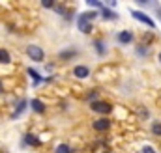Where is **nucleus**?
Instances as JSON below:
<instances>
[{
    "mask_svg": "<svg viewBox=\"0 0 161 153\" xmlns=\"http://www.w3.org/2000/svg\"><path fill=\"white\" fill-rule=\"evenodd\" d=\"M109 127H111V121L107 118H101V119H96L94 121V129L96 131H107Z\"/></svg>",
    "mask_w": 161,
    "mask_h": 153,
    "instance_id": "nucleus-5",
    "label": "nucleus"
},
{
    "mask_svg": "<svg viewBox=\"0 0 161 153\" xmlns=\"http://www.w3.org/2000/svg\"><path fill=\"white\" fill-rule=\"evenodd\" d=\"M96 49H97V52H99V54H103V50H105V49H103V43H101V41H96Z\"/></svg>",
    "mask_w": 161,
    "mask_h": 153,
    "instance_id": "nucleus-17",
    "label": "nucleus"
},
{
    "mask_svg": "<svg viewBox=\"0 0 161 153\" xmlns=\"http://www.w3.org/2000/svg\"><path fill=\"white\" fill-rule=\"evenodd\" d=\"M9 52L8 50H4V49H0V64H9Z\"/></svg>",
    "mask_w": 161,
    "mask_h": 153,
    "instance_id": "nucleus-12",
    "label": "nucleus"
},
{
    "mask_svg": "<svg viewBox=\"0 0 161 153\" xmlns=\"http://www.w3.org/2000/svg\"><path fill=\"white\" fill-rule=\"evenodd\" d=\"M73 75L77 76V78H86V76L90 75V69H88L86 66H77V67L73 69Z\"/></svg>",
    "mask_w": 161,
    "mask_h": 153,
    "instance_id": "nucleus-6",
    "label": "nucleus"
},
{
    "mask_svg": "<svg viewBox=\"0 0 161 153\" xmlns=\"http://www.w3.org/2000/svg\"><path fill=\"white\" fill-rule=\"evenodd\" d=\"M75 54H77V50H75V49L64 50V52H60V60H68V58H71V56H75Z\"/></svg>",
    "mask_w": 161,
    "mask_h": 153,
    "instance_id": "nucleus-11",
    "label": "nucleus"
},
{
    "mask_svg": "<svg viewBox=\"0 0 161 153\" xmlns=\"http://www.w3.org/2000/svg\"><path fill=\"white\" fill-rule=\"evenodd\" d=\"M88 4H90V6H94V8H99V9L103 8V4H99V2H96V0H88Z\"/></svg>",
    "mask_w": 161,
    "mask_h": 153,
    "instance_id": "nucleus-18",
    "label": "nucleus"
},
{
    "mask_svg": "<svg viewBox=\"0 0 161 153\" xmlns=\"http://www.w3.org/2000/svg\"><path fill=\"white\" fill-rule=\"evenodd\" d=\"M26 54L34 62H43L45 60V52H43V49H41L40 45H28L26 47Z\"/></svg>",
    "mask_w": 161,
    "mask_h": 153,
    "instance_id": "nucleus-2",
    "label": "nucleus"
},
{
    "mask_svg": "<svg viewBox=\"0 0 161 153\" xmlns=\"http://www.w3.org/2000/svg\"><path fill=\"white\" fill-rule=\"evenodd\" d=\"M41 4H43V8H54V4H53L51 0H43Z\"/></svg>",
    "mask_w": 161,
    "mask_h": 153,
    "instance_id": "nucleus-19",
    "label": "nucleus"
},
{
    "mask_svg": "<svg viewBox=\"0 0 161 153\" xmlns=\"http://www.w3.org/2000/svg\"><path fill=\"white\" fill-rule=\"evenodd\" d=\"M101 17H103V19H107V21H114V19H118V15H116L114 11H111V9H107L105 6L101 8Z\"/></svg>",
    "mask_w": 161,
    "mask_h": 153,
    "instance_id": "nucleus-7",
    "label": "nucleus"
},
{
    "mask_svg": "<svg viewBox=\"0 0 161 153\" xmlns=\"http://www.w3.org/2000/svg\"><path fill=\"white\" fill-rule=\"evenodd\" d=\"M96 15H97L96 11H88V13H82V15H79L77 26H79V30L82 32V34H88V32H92V24H90V21H92Z\"/></svg>",
    "mask_w": 161,
    "mask_h": 153,
    "instance_id": "nucleus-1",
    "label": "nucleus"
},
{
    "mask_svg": "<svg viewBox=\"0 0 161 153\" xmlns=\"http://www.w3.org/2000/svg\"><path fill=\"white\" fill-rule=\"evenodd\" d=\"M131 15H133L137 21H141V23H144L146 26H150V28H154V26H156V23H154V21H152V19H150L146 13L139 11V9H131Z\"/></svg>",
    "mask_w": 161,
    "mask_h": 153,
    "instance_id": "nucleus-4",
    "label": "nucleus"
},
{
    "mask_svg": "<svg viewBox=\"0 0 161 153\" xmlns=\"http://www.w3.org/2000/svg\"><path fill=\"white\" fill-rule=\"evenodd\" d=\"M28 75L32 76V78H34V80H36V82H40V75H38V73H36V71H34V69H28Z\"/></svg>",
    "mask_w": 161,
    "mask_h": 153,
    "instance_id": "nucleus-16",
    "label": "nucleus"
},
{
    "mask_svg": "<svg viewBox=\"0 0 161 153\" xmlns=\"http://www.w3.org/2000/svg\"><path fill=\"white\" fill-rule=\"evenodd\" d=\"M0 93H2V82H0Z\"/></svg>",
    "mask_w": 161,
    "mask_h": 153,
    "instance_id": "nucleus-22",
    "label": "nucleus"
},
{
    "mask_svg": "<svg viewBox=\"0 0 161 153\" xmlns=\"http://www.w3.org/2000/svg\"><path fill=\"white\" fill-rule=\"evenodd\" d=\"M25 142H26V144H30V146H40V140H38L34 135H30V133L25 136Z\"/></svg>",
    "mask_w": 161,
    "mask_h": 153,
    "instance_id": "nucleus-10",
    "label": "nucleus"
},
{
    "mask_svg": "<svg viewBox=\"0 0 161 153\" xmlns=\"http://www.w3.org/2000/svg\"><path fill=\"white\" fill-rule=\"evenodd\" d=\"M152 133L156 136H161V121H154L152 123Z\"/></svg>",
    "mask_w": 161,
    "mask_h": 153,
    "instance_id": "nucleus-14",
    "label": "nucleus"
},
{
    "mask_svg": "<svg viewBox=\"0 0 161 153\" xmlns=\"http://www.w3.org/2000/svg\"><path fill=\"white\" fill-rule=\"evenodd\" d=\"M159 62H161V52H159Z\"/></svg>",
    "mask_w": 161,
    "mask_h": 153,
    "instance_id": "nucleus-23",
    "label": "nucleus"
},
{
    "mask_svg": "<svg viewBox=\"0 0 161 153\" xmlns=\"http://www.w3.org/2000/svg\"><path fill=\"white\" fill-rule=\"evenodd\" d=\"M103 153H109V151H103Z\"/></svg>",
    "mask_w": 161,
    "mask_h": 153,
    "instance_id": "nucleus-24",
    "label": "nucleus"
},
{
    "mask_svg": "<svg viewBox=\"0 0 161 153\" xmlns=\"http://www.w3.org/2000/svg\"><path fill=\"white\" fill-rule=\"evenodd\" d=\"M90 108H92L94 112H97V114H109V112L113 110V105H109V103H105V101H94V103L90 105Z\"/></svg>",
    "mask_w": 161,
    "mask_h": 153,
    "instance_id": "nucleus-3",
    "label": "nucleus"
},
{
    "mask_svg": "<svg viewBox=\"0 0 161 153\" xmlns=\"http://www.w3.org/2000/svg\"><path fill=\"white\" fill-rule=\"evenodd\" d=\"M25 107H26V103H25V101H21V103H19V105H17V110H15V112H13V116H11V118H13V119H17V118H19V116H21V112H23V110H25Z\"/></svg>",
    "mask_w": 161,
    "mask_h": 153,
    "instance_id": "nucleus-13",
    "label": "nucleus"
},
{
    "mask_svg": "<svg viewBox=\"0 0 161 153\" xmlns=\"http://www.w3.org/2000/svg\"><path fill=\"white\" fill-rule=\"evenodd\" d=\"M142 151H144V153H156L154 150H152V148H150V146H146V148H142Z\"/></svg>",
    "mask_w": 161,
    "mask_h": 153,
    "instance_id": "nucleus-21",
    "label": "nucleus"
},
{
    "mask_svg": "<svg viewBox=\"0 0 161 153\" xmlns=\"http://www.w3.org/2000/svg\"><path fill=\"white\" fill-rule=\"evenodd\" d=\"M97 97V92H92V93H88V101H92L94 103V99Z\"/></svg>",
    "mask_w": 161,
    "mask_h": 153,
    "instance_id": "nucleus-20",
    "label": "nucleus"
},
{
    "mask_svg": "<svg viewBox=\"0 0 161 153\" xmlns=\"http://www.w3.org/2000/svg\"><path fill=\"white\" fill-rule=\"evenodd\" d=\"M54 153H71V148L68 144H58V148H56Z\"/></svg>",
    "mask_w": 161,
    "mask_h": 153,
    "instance_id": "nucleus-15",
    "label": "nucleus"
},
{
    "mask_svg": "<svg viewBox=\"0 0 161 153\" xmlns=\"http://www.w3.org/2000/svg\"><path fill=\"white\" fill-rule=\"evenodd\" d=\"M30 107H32L36 112H40V114L43 112V110H45V105L41 103L40 99H32V101H30Z\"/></svg>",
    "mask_w": 161,
    "mask_h": 153,
    "instance_id": "nucleus-9",
    "label": "nucleus"
},
{
    "mask_svg": "<svg viewBox=\"0 0 161 153\" xmlns=\"http://www.w3.org/2000/svg\"><path fill=\"white\" fill-rule=\"evenodd\" d=\"M118 41L124 43V45H127V43H131V41H133V34H131V32H127V30H125V32H120V34H118Z\"/></svg>",
    "mask_w": 161,
    "mask_h": 153,
    "instance_id": "nucleus-8",
    "label": "nucleus"
}]
</instances>
